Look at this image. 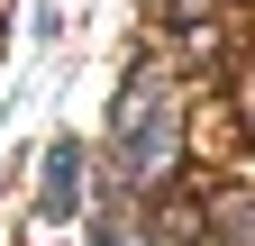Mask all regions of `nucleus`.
Here are the masks:
<instances>
[{
	"label": "nucleus",
	"instance_id": "1",
	"mask_svg": "<svg viewBox=\"0 0 255 246\" xmlns=\"http://www.w3.org/2000/svg\"><path fill=\"white\" fill-rule=\"evenodd\" d=\"M73 192H82V146H46V192H37V219H73Z\"/></svg>",
	"mask_w": 255,
	"mask_h": 246
},
{
	"label": "nucleus",
	"instance_id": "2",
	"mask_svg": "<svg viewBox=\"0 0 255 246\" xmlns=\"http://www.w3.org/2000/svg\"><path fill=\"white\" fill-rule=\"evenodd\" d=\"M201 228H210V219H201V201H173V192L155 201V219H146V237H155V246H191Z\"/></svg>",
	"mask_w": 255,
	"mask_h": 246
},
{
	"label": "nucleus",
	"instance_id": "3",
	"mask_svg": "<svg viewBox=\"0 0 255 246\" xmlns=\"http://www.w3.org/2000/svg\"><path fill=\"white\" fill-rule=\"evenodd\" d=\"M219 237H228V246H255V201H246V192L219 201Z\"/></svg>",
	"mask_w": 255,
	"mask_h": 246
},
{
	"label": "nucleus",
	"instance_id": "4",
	"mask_svg": "<svg viewBox=\"0 0 255 246\" xmlns=\"http://www.w3.org/2000/svg\"><path fill=\"white\" fill-rule=\"evenodd\" d=\"M101 246H128V237H110V228H101Z\"/></svg>",
	"mask_w": 255,
	"mask_h": 246
}]
</instances>
